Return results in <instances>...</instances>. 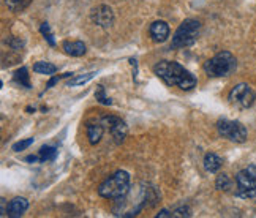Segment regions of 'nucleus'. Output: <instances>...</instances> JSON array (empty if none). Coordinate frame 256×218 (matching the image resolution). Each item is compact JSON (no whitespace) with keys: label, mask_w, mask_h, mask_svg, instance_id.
<instances>
[{"label":"nucleus","mask_w":256,"mask_h":218,"mask_svg":"<svg viewBox=\"0 0 256 218\" xmlns=\"http://www.w3.org/2000/svg\"><path fill=\"white\" fill-rule=\"evenodd\" d=\"M154 73L168 86H177L182 90H192L196 86V78L177 62L162 60L154 66Z\"/></svg>","instance_id":"nucleus-1"},{"label":"nucleus","mask_w":256,"mask_h":218,"mask_svg":"<svg viewBox=\"0 0 256 218\" xmlns=\"http://www.w3.org/2000/svg\"><path fill=\"white\" fill-rule=\"evenodd\" d=\"M130 192V174L126 171H117L110 179L98 186V194L106 200H117Z\"/></svg>","instance_id":"nucleus-2"},{"label":"nucleus","mask_w":256,"mask_h":218,"mask_svg":"<svg viewBox=\"0 0 256 218\" xmlns=\"http://www.w3.org/2000/svg\"><path fill=\"white\" fill-rule=\"evenodd\" d=\"M236 66H238L236 57L228 51H222L206 62L204 70L212 78H222V76L231 74L236 70Z\"/></svg>","instance_id":"nucleus-3"},{"label":"nucleus","mask_w":256,"mask_h":218,"mask_svg":"<svg viewBox=\"0 0 256 218\" xmlns=\"http://www.w3.org/2000/svg\"><path fill=\"white\" fill-rule=\"evenodd\" d=\"M201 34V24L196 19H186L184 21L179 28L176 30L172 42H171V49H180V48H186L192 46L196 40H198Z\"/></svg>","instance_id":"nucleus-4"},{"label":"nucleus","mask_w":256,"mask_h":218,"mask_svg":"<svg viewBox=\"0 0 256 218\" xmlns=\"http://www.w3.org/2000/svg\"><path fill=\"white\" fill-rule=\"evenodd\" d=\"M236 184H238V190L236 196L242 198V200H250L256 196V166L250 164L245 170L239 171L236 176Z\"/></svg>","instance_id":"nucleus-5"},{"label":"nucleus","mask_w":256,"mask_h":218,"mask_svg":"<svg viewBox=\"0 0 256 218\" xmlns=\"http://www.w3.org/2000/svg\"><path fill=\"white\" fill-rule=\"evenodd\" d=\"M216 130H218L220 136L224 140H228L236 144H242L247 141V128H245L240 122L236 120H220L216 124Z\"/></svg>","instance_id":"nucleus-6"},{"label":"nucleus","mask_w":256,"mask_h":218,"mask_svg":"<svg viewBox=\"0 0 256 218\" xmlns=\"http://www.w3.org/2000/svg\"><path fill=\"white\" fill-rule=\"evenodd\" d=\"M256 100V94L248 84H238L230 92V103L236 108L247 109L250 108Z\"/></svg>","instance_id":"nucleus-7"},{"label":"nucleus","mask_w":256,"mask_h":218,"mask_svg":"<svg viewBox=\"0 0 256 218\" xmlns=\"http://www.w3.org/2000/svg\"><path fill=\"white\" fill-rule=\"evenodd\" d=\"M90 18H92V21H94L95 26L103 27V28H108V27H111L114 24V13H112L111 6H106V5L96 6L92 12Z\"/></svg>","instance_id":"nucleus-8"},{"label":"nucleus","mask_w":256,"mask_h":218,"mask_svg":"<svg viewBox=\"0 0 256 218\" xmlns=\"http://www.w3.org/2000/svg\"><path fill=\"white\" fill-rule=\"evenodd\" d=\"M87 138H88V142H90L92 146L98 144L102 141V136H103V130L104 126L102 124V120H96V118H92V120H88L87 125Z\"/></svg>","instance_id":"nucleus-9"},{"label":"nucleus","mask_w":256,"mask_h":218,"mask_svg":"<svg viewBox=\"0 0 256 218\" xmlns=\"http://www.w3.org/2000/svg\"><path fill=\"white\" fill-rule=\"evenodd\" d=\"M149 32L155 43H164L170 38V26L164 21H155L152 22Z\"/></svg>","instance_id":"nucleus-10"},{"label":"nucleus","mask_w":256,"mask_h":218,"mask_svg":"<svg viewBox=\"0 0 256 218\" xmlns=\"http://www.w3.org/2000/svg\"><path fill=\"white\" fill-rule=\"evenodd\" d=\"M142 196H144V207H155L162 200L158 188L154 185H142Z\"/></svg>","instance_id":"nucleus-11"},{"label":"nucleus","mask_w":256,"mask_h":218,"mask_svg":"<svg viewBox=\"0 0 256 218\" xmlns=\"http://www.w3.org/2000/svg\"><path fill=\"white\" fill-rule=\"evenodd\" d=\"M28 209V201L26 198H14V200L8 204V216L18 218L21 216Z\"/></svg>","instance_id":"nucleus-12"},{"label":"nucleus","mask_w":256,"mask_h":218,"mask_svg":"<svg viewBox=\"0 0 256 218\" xmlns=\"http://www.w3.org/2000/svg\"><path fill=\"white\" fill-rule=\"evenodd\" d=\"M110 133H111V136H112V140H114L116 144H122L125 141L126 134H128V126H126V124L122 120V118H120L119 122H116L110 128Z\"/></svg>","instance_id":"nucleus-13"},{"label":"nucleus","mask_w":256,"mask_h":218,"mask_svg":"<svg viewBox=\"0 0 256 218\" xmlns=\"http://www.w3.org/2000/svg\"><path fill=\"white\" fill-rule=\"evenodd\" d=\"M223 166V160L216 154H206L204 156V170L208 172H218L220 168Z\"/></svg>","instance_id":"nucleus-14"},{"label":"nucleus","mask_w":256,"mask_h":218,"mask_svg":"<svg viewBox=\"0 0 256 218\" xmlns=\"http://www.w3.org/2000/svg\"><path fill=\"white\" fill-rule=\"evenodd\" d=\"M62 48L72 57H81L86 54V44L82 42H65Z\"/></svg>","instance_id":"nucleus-15"},{"label":"nucleus","mask_w":256,"mask_h":218,"mask_svg":"<svg viewBox=\"0 0 256 218\" xmlns=\"http://www.w3.org/2000/svg\"><path fill=\"white\" fill-rule=\"evenodd\" d=\"M215 188L220 192H230L232 188V180L228 174H218L215 180Z\"/></svg>","instance_id":"nucleus-16"},{"label":"nucleus","mask_w":256,"mask_h":218,"mask_svg":"<svg viewBox=\"0 0 256 218\" xmlns=\"http://www.w3.org/2000/svg\"><path fill=\"white\" fill-rule=\"evenodd\" d=\"M34 72L38 73V74H48L51 76L57 72V66L52 65L51 62H36L34 65Z\"/></svg>","instance_id":"nucleus-17"},{"label":"nucleus","mask_w":256,"mask_h":218,"mask_svg":"<svg viewBox=\"0 0 256 218\" xmlns=\"http://www.w3.org/2000/svg\"><path fill=\"white\" fill-rule=\"evenodd\" d=\"M14 82L19 84L21 87L30 88V79H28V72H27V68H26V66H22V68H19V70H16V73H14Z\"/></svg>","instance_id":"nucleus-18"},{"label":"nucleus","mask_w":256,"mask_h":218,"mask_svg":"<svg viewBox=\"0 0 256 218\" xmlns=\"http://www.w3.org/2000/svg\"><path fill=\"white\" fill-rule=\"evenodd\" d=\"M30 2L32 0H5V5L12 10L13 13H19L30 5Z\"/></svg>","instance_id":"nucleus-19"},{"label":"nucleus","mask_w":256,"mask_h":218,"mask_svg":"<svg viewBox=\"0 0 256 218\" xmlns=\"http://www.w3.org/2000/svg\"><path fill=\"white\" fill-rule=\"evenodd\" d=\"M56 156H57V148L56 147H52V146L42 147V150H40V162H43V163L52 162V160H56Z\"/></svg>","instance_id":"nucleus-20"},{"label":"nucleus","mask_w":256,"mask_h":218,"mask_svg":"<svg viewBox=\"0 0 256 218\" xmlns=\"http://www.w3.org/2000/svg\"><path fill=\"white\" fill-rule=\"evenodd\" d=\"M96 73H87V74H81V76H74V78H72L70 81H68V87H76V86H82V84H86V82H88L90 79L95 76Z\"/></svg>","instance_id":"nucleus-21"},{"label":"nucleus","mask_w":256,"mask_h":218,"mask_svg":"<svg viewBox=\"0 0 256 218\" xmlns=\"http://www.w3.org/2000/svg\"><path fill=\"white\" fill-rule=\"evenodd\" d=\"M40 32L43 34L44 40L49 43V46H56V40H54V34L51 30V27H49L48 22H43L42 27H40Z\"/></svg>","instance_id":"nucleus-22"},{"label":"nucleus","mask_w":256,"mask_h":218,"mask_svg":"<svg viewBox=\"0 0 256 218\" xmlns=\"http://www.w3.org/2000/svg\"><path fill=\"white\" fill-rule=\"evenodd\" d=\"M95 98H96V100L100 102L102 104H106V106L112 104V100H111V98H108V96H106V92H104V87H103V86H96Z\"/></svg>","instance_id":"nucleus-23"},{"label":"nucleus","mask_w":256,"mask_h":218,"mask_svg":"<svg viewBox=\"0 0 256 218\" xmlns=\"http://www.w3.org/2000/svg\"><path fill=\"white\" fill-rule=\"evenodd\" d=\"M172 216H192V210H190V207H186V206H179V207H174V210H172Z\"/></svg>","instance_id":"nucleus-24"},{"label":"nucleus","mask_w":256,"mask_h":218,"mask_svg":"<svg viewBox=\"0 0 256 218\" xmlns=\"http://www.w3.org/2000/svg\"><path fill=\"white\" fill-rule=\"evenodd\" d=\"M100 120H102L103 126L110 130V128H111L116 122H119V120H120V117H117V116H103V117L100 118Z\"/></svg>","instance_id":"nucleus-25"},{"label":"nucleus","mask_w":256,"mask_h":218,"mask_svg":"<svg viewBox=\"0 0 256 218\" xmlns=\"http://www.w3.org/2000/svg\"><path fill=\"white\" fill-rule=\"evenodd\" d=\"M34 144V138H28V140H24V141H19L13 146V150L14 152H21V150H26L27 147H30Z\"/></svg>","instance_id":"nucleus-26"},{"label":"nucleus","mask_w":256,"mask_h":218,"mask_svg":"<svg viewBox=\"0 0 256 218\" xmlns=\"http://www.w3.org/2000/svg\"><path fill=\"white\" fill-rule=\"evenodd\" d=\"M6 43L12 46V49H14V51H19V49L24 48V42L19 38H10V40H6Z\"/></svg>","instance_id":"nucleus-27"},{"label":"nucleus","mask_w":256,"mask_h":218,"mask_svg":"<svg viewBox=\"0 0 256 218\" xmlns=\"http://www.w3.org/2000/svg\"><path fill=\"white\" fill-rule=\"evenodd\" d=\"M155 216H156V218H164V216L172 218V212H170L168 209H163V210H160V214H156Z\"/></svg>","instance_id":"nucleus-28"},{"label":"nucleus","mask_w":256,"mask_h":218,"mask_svg":"<svg viewBox=\"0 0 256 218\" xmlns=\"http://www.w3.org/2000/svg\"><path fill=\"white\" fill-rule=\"evenodd\" d=\"M0 206H2V216H6L8 215V209H6V200L5 198H2V200H0Z\"/></svg>","instance_id":"nucleus-29"},{"label":"nucleus","mask_w":256,"mask_h":218,"mask_svg":"<svg viewBox=\"0 0 256 218\" xmlns=\"http://www.w3.org/2000/svg\"><path fill=\"white\" fill-rule=\"evenodd\" d=\"M38 160H40V155H30V156L26 158V162H28V163H35Z\"/></svg>","instance_id":"nucleus-30"}]
</instances>
